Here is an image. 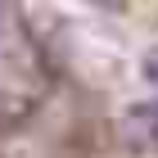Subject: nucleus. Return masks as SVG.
<instances>
[{"mask_svg": "<svg viewBox=\"0 0 158 158\" xmlns=\"http://www.w3.org/2000/svg\"><path fill=\"white\" fill-rule=\"evenodd\" d=\"M113 140L131 154H149L158 149V104H131L113 118Z\"/></svg>", "mask_w": 158, "mask_h": 158, "instance_id": "f257e3e1", "label": "nucleus"}, {"mask_svg": "<svg viewBox=\"0 0 158 158\" xmlns=\"http://www.w3.org/2000/svg\"><path fill=\"white\" fill-rule=\"evenodd\" d=\"M27 104L23 95H14V90H0V127H14V122H23L27 118Z\"/></svg>", "mask_w": 158, "mask_h": 158, "instance_id": "f03ea898", "label": "nucleus"}, {"mask_svg": "<svg viewBox=\"0 0 158 158\" xmlns=\"http://www.w3.org/2000/svg\"><path fill=\"white\" fill-rule=\"evenodd\" d=\"M145 68H149V77L158 81V50H149V59H145Z\"/></svg>", "mask_w": 158, "mask_h": 158, "instance_id": "7ed1b4c3", "label": "nucleus"}]
</instances>
